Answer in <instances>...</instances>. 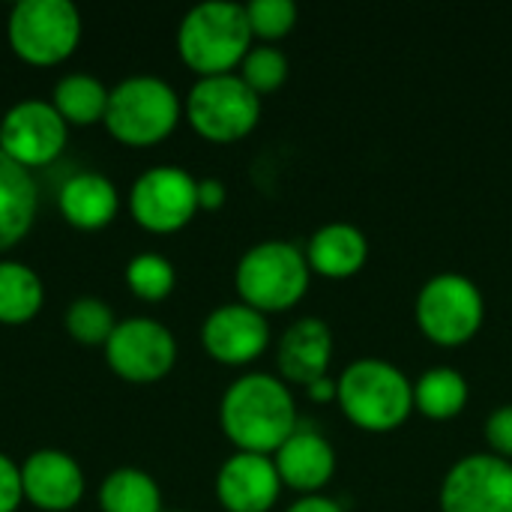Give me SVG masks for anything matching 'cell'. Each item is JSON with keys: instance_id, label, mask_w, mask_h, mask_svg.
I'll list each match as a JSON object with an SVG mask.
<instances>
[{"instance_id": "1", "label": "cell", "mask_w": 512, "mask_h": 512, "mask_svg": "<svg viewBox=\"0 0 512 512\" xmlns=\"http://www.w3.org/2000/svg\"><path fill=\"white\" fill-rule=\"evenodd\" d=\"M219 423L237 450L270 456L297 432V405L276 375L246 372L225 390Z\"/></svg>"}, {"instance_id": "2", "label": "cell", "mask_w": 512, "mask_h": 512, "mask_svg": "<svg viewBox=\"0 0 512 512\" xmlns=\"http://www.w3.org/2000/svg\"><path fill=\"white\" fill-rule=\"evenodd\" d=\"M252 48V27L243 3L204 0L195 3L177 27V51L189 69L204 75L231 72Z\"/></svg>"}, {"instance_id": "3", "label": "cell", "mask_w": 512, "mask_h": 512, "mask_svg": "<svg viewBox=\"0 0 512 512\" xmlns=\"http://www.w3.org/2000/svg\"><path fill=\"white\" fill-rule=\"evenodd\" d=\"M342 414L369 432H390L414 411V381L381 357H360L345 366L336 381Z\"/></svg>"}, {"instance_id": "4", "label": "cell", "mask_w": 512, "mask_h": 512, "mask_svg": "<svg viewBox=\"0 0 512 512\" xmlns=\"http://www.w3.org/2000/svg\"><path fill=\"white\" fill-rule=\"evenodd\" d=\"M312 267L306 252L291 240H261L249 246L234 270V285L243 303L258 312H282L303 300Z\"/></svg>"}, {"instance_id": "5", "label": "cell", "mask_w": 512, "mask_h": 512, "mask_svg": "<svg viewBox=\"0 0 512 512\" xmlns=\"http://www.w3.org/2000/svg\"><path fill=\"white\" fill-rule=\"evenodd\" d=\"M180 111L183 105L177 90L165 78L141 72L111 87L102 123L117 141L129 147H150L171 135Z\"/></svg>"}, {"instance_id": "6", "label": "cell", "mask_w": 512, "mask_h": 512, "mask_svg": "<svg viewBox=\"0 0 512 512\" xmlns=\"http://www.w3.org/2000/svg\"><path fill=\"white\" fill-rule=\"evenodd\" d=\"M12 51L36 66L66 60L81 39V12L72 0H18L9 9Z\"/></svg>"}, {"instance_id": "7", "label": "cell", "mask_w": 512, "mask_h": 512, "mask_svg": "<svg viewBox=\"0 0 512 512\" xmlns=\"http://www.w3.org/2000/svg\"><path fill=\"white\" fill-rule=\"evenodd\" d=\"M186 114L198 135L228 144L249 135L261 117V96L237 75H204L189 87Z\"/></svg>"}, {"instance_id": "8", "label": "cell", "mask_w": 512, "mask_h": 512, "mask_svg": "<svg viewBox=\"0 0 512 512\" xmlns=\"http://www.w3.org/2000/svg\"><path fill=\"white\" fill-rule=\"evenodd\" d=\"M414 315L420 330L438 345L468 342L486 315L483 291L465 273H435L417 294Z\"/></svg>"}, {"instance_id": "9", "label": "cell", "mask_w": 512, "mask_h": 512, "mask_svg": "<svg viewBox=\"0 0 512 512\" xmlns=\"http://www.w3.org/2000/svg\"><path fill=\"white\" fill-rule=\"evenodd\" d=\"M129 213L147 231H180L198 213V180L180 165H153L132 180Z\"/></svg>"}, {"instance_id": "10", "label": "cell", "mask_w": 512, "mask_h": 512, "mask_svg": "<svg viewBox=\"0 0 512 512\" xmlns=\"http://www.w3.org/2000/svg\"><path fill=\"white\" fill-rule=\"evenodd\" d=\"M105 360L120 378L132 384H153L174 369L177 339L156 318H126L117 321L105 342Z\"/></svg>"}, {"instance_id": "11", "label": "cell", "mask_w": 512, "mask_h": 512, "mask_svg": "<svg viewBox=\"0 0 512 512\" xmlns=\"http://www.w3.org/2000/svg\"><path fill=\"white\" fill-rule=\"evenodd\" d=\"M441 512H512V462L489 453L459 459L441 483Z\"/></svg>"}, {"instance_id": "12", "label": "cell", "mask_w": 512, "mask_h": 512, "mask_svg": "<svg viewBox=\"0 0 512 512\" xmlns=\"http://www.w3.org/2000/svg\"><path fill=\"white\" fill-rule=\"evenodd\" d=\"M66 132L69 123L51 102L21 99L0 120V150L24 168H39L63 153Z\"/></svg>"}, {"instance_id": "13", "label": "cell", "mask_w": 512, "mask_h": 512, "mask_svg": "<svg viewBox=\"0 0 512 512\" xmlns=\"http://www.w3.org/2000/svg\"><path fill=\"white\" fill-rule=\"evenodd\" d=\"M207 354L225 366H246L270 345V321L249 303H222L201 324Z\"/></svg>"}, {"instance_id": "14", "label": "cell", "mask_w": 512, "mask_h": 512, "mask_svg": "<svg viewBox=\"0 0 512 512\" xmlns=\"http://www.w3.org/2000/svg\"><path fill=\"white\" fill-rule=\"evenodd\" d=\"M282 492L273 456L237 450L216 474V498L228 512H267Z\"/></svg>"}, {"instance_id": "15", "label": "cell", "mask_w": 512, "mask_h": 512, "mask_svg": "<svg viewBox=\"0 0 512 512\" xmlns=\"http://www.w3.org/2000/svg\"><path fill=\"white\" fill-rule=\"evenodd\" d=\"M84 471L75 456L45 447L24 459L21 465V489L24 501L36 510L66 512L81 504L84 498Z\"/></svg>"}, {"instance_id": "16", "label": "cell", "mask_w": 512, "mask_h": 512, "mask_svg": "<svg viewBox=\"0 0 512 512\" xmlns=\"http://www.w3.org/2000/svg\"><path fill=\"white\" fill-rule=\"evenodd\" d=\"M276 471L282 477V486L297 489L303 495H318L336 474V450L333 444L315 432L300 429L273 453Z\"/></svg>"}, {"instance_id": "17", "label": "cell", "mask_w": 512, "mask_h": 512, "mask_svg": "<svg viewBox=\"0 0 512 512\" xmlns=\"http://www.w3.org/2000/svg\"><path fill=\"white\" fill-rule=\"evenodd\" d=\"M279 369L294 384H315L327 375L333 357V333L321 318H297L279 339Z\"/></svg>"}, {"instance_id": "18", "label": "cell", "mask_w": 512, "mask_h": 512, "mask_svg": "<svg viewBox=\"0 0 512 512\" xmlns=\"http://www.w3.org/2000/svg\"><path fill=\"white\" fill-rule=\"evenodd\" d=\"M57 204L69 225L81 231H96V228H105L117 216L120 195L111 177L99 171H78L60 186Z\"/></svg>"}, {"instance_id": "19", "label": "cell", "mask_w": 512, "mask_h": 512, "mask_svg": "<svg viewBox=\"0 0 512 512\" xmlns=\"http://www.w3.org/2000/svg\"><path fill=\"white\" fill-rule=\"evenodd\" d=\"M39 210V186L33 171L12 162L0 150V252L18 246L33 228Z\"/></svg>"}, {"instance_id": "20", "label": "cell", "mask_w": 512, "mask_h": 512, "mask_svg": "<svg viewBox=\"0 0 512 512\" xmlns=\"http://www.w3.org/2000/svg\"><path fill=\"white\" fill-rule=\"evenodd\" d=\"M369 258L366 234L351 222H327L321 225L306 246V261L315 273L330 279L354 276Z\"/></svg>"}, {"instance_id": "21", "label": "cell", "mask_w": 512, "mask_h": 512, "mask_svg": "<svg viewBox=\"0 0 512 512\" xmlns=\"http://www.w3.org/2000/svg\"><path fill=\"white\" fill-rule=\"evenodd\" d=\"M45 303L39 273L12 258H0V324H27Z\"/></svg>"}, {"instance_id": "22", "label": "cell", "mask_w": 512, "mask_h": 512, "mask_svg": "<svg viewBox=\"0 0 512 512\" xmlns=\"http://www.w3.org/2000/svg\"><path fill=\"white\" fill-rule=\"evenodd\" d=\"M108 87L90 75V72H69L54 84V99L51 105L60 111L66 123L75 126H90L96 120H105L108 108Z\"/></svg>"}, {"instance_id": "23", "label": "cell", "mask_w": 512, "mask_h": 512, "mask_svg": "<svg viewBox=\"0 0 512 512\" xmlns=\"http://www.w3.org/2000/svg\"><path fill=\"white\" fill-rule=\"evenodd\" d=\"M102 512H162V489L141 468H117L99 486Z\"/></svg>"}, {"instance_id": "24", "label": "cell", "mask_w": 512, "mask_h": 512, "mask_svg": "<svg viewBox=\"0 0 512 512\" xmlns=\"http://www.w3.org/2000/svg\"><path fill=\"white\" fill-rule=\"evenodd\" d=\"M468 402V381L453 366H432L414 384V408L432 420L456 417Z\"/></svg>"}, {"instance_id": "25", "label": "cell", "mask_w": 512, "mask_h": 512, "mask_svg": "<svg viewBox=\"0 0 512 512\" xmlns=\"http://www.w3.org/2000/svg\"><path fill=\"white\" fill-rule=\"evenodd\" d=\"M63 324H66V333L81 342V345H102L111 339L114 327H117V318H114V309L99 300V297H75L66 312H63Z\"/></svg>"}, {"instance_id": "26", "label": "cell", "mask_w": 512, "mask_h": 512, "mask_svg": "<svg viewBox=\"0 0 512 512\" xmlns=\"http://www.w3.org/2000/svg\"><path fill=\"white\" fill-rule=\"evenodd\" d=\"M174 282H177V270L159 252H138L126 264V285L141 300L150 303L165 300L174 291Z\"/></svg>"}, {"instance_id": "27", "label": "cell", "mask_w": 512, "mask_h": 512, "mask_svg": "<svg viewBox=\"0 0 512 512\" xmlns=\"http://www.w3.org/2000/svg\"><path fill=\"white\" fill-rule=\"evenodd\" d=\"M240 78L261 96V93H270L276 87L285 84L288 78V57L282 48L270 45V42H261V45H252L240 63Z\"/></svg>"}, {"instance_id": "28", "label": "cell", "mask_w": 512, "mask_h": 512, "mask_svg": "<svg viewBox=\"0 0 512 512\" xmlns=\"http://www.w3.org/2000/svg\"><path fill=\"white\" fill-rule=\"evenodd\" d=\"M246 15H249L252 36H261L270 42V39L291 33V27L297 24V3L294 0H249Z\"/></svg>"}, {"instance_id": "29", "label": "cell", "mask_w": 512, "mask_h": 512, "mask_svg": "<svg viewBox=\"0 0 512 512\" xmlns=\"http://www.w3.org/2000/svg\"><path fill=\"white\" fill-rule=\"evenodd\" d=\"M483 435H486L489 447L495 450V456L512 462V405H498L489 414V420L483 426Z\"/></svg>"}, {"instance_id": "30", "label": "cell", "mask_w": 512, "mask_h": 512, "mask_svg": "<svg viewBox=\"0 0 512 512\" xmlns=\"http://www.w3.org/2000/svg\"><path fill=\"white\" fill-rule=\"evenodd\" d=\"M24 498L21 489V465H15L6 453H0V512H15Z\"/></svg>"}, {"instance_id": "31", "label": "cell", "mask_w": 512, "mask_h": 512, "mask_svg": "<svg viewBox=\"0 0 512 512\" xmlns=\"http://www.w3.org/2000/svg\"><path fill=\"white\" fill-rule=\"evenodd\" d=\"M225 183L216 177H201L198 180V207L201 210H219L225 204Z\"/></svg>"}, {"instance_id": "32", "label": "cell", "mask_w": 512, "mask_h": 512, "mask_svg": "<svg viewBox=\"0 0 512 512\" xmlns=\"http://www.w3.org/2000/svg\"><path fill=\"white\" fill-rule=\"evenodd\" d=\"M285 512H345L342 504H336L327 495H303L300 501H294Z\"/></svg>"}, {"instance_id": "33", "label": "cell", "mask_w": 512, "mask_h": 512, "mask_svg": "<svg viewBox=\"0 0 512 512\" xmlns=\"http://www.w3.org/2000/svg\"><path fill=\"white\" fill-rule=\"evenodd\" d=\"M306 390H309V396H312V399H324V402H330V399H336V381H330L327 375H324L321 381H315V384H309Z\"/></svg>"}, {"instance_id": "34", "label": "cell", "mask_w": 512, "mask_h": 512, "mask_svg": "<svg viewBox=\"0 0 512 512\" xmlns=\"http://www.w3.org/2000/svg\"><path fill=\"white\" fill-rule=\"evenodd\" d=\"M174 512H189V510H174Z\"/></svg>"}]
</instances>
